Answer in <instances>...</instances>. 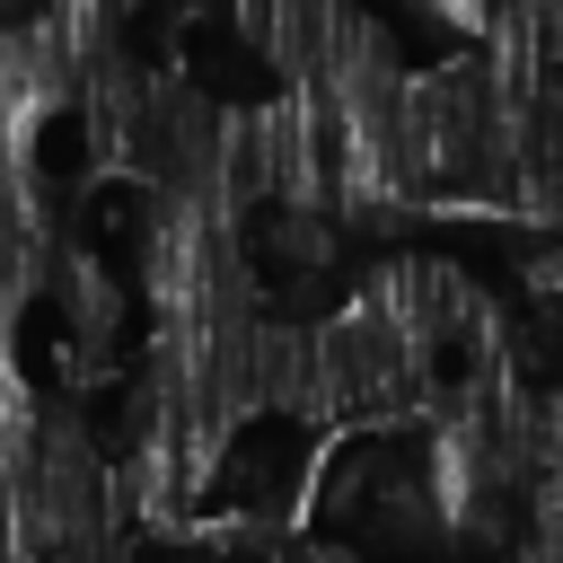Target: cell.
Listing matches in <instances>:
<instances>
[{
	"label": "cell",
	"instance_id": "obj_1",
	"mask_svg": "<svg viewBox=\"0 0 563 563\" xmlns=\"http://www.w3.org/2000/svg\"><path fill=\"white\" fill-rule=\"evenodd\" d=\"M264 255L255 220L229 202H141L132 220V290L150 325H238L264 317Z\"/></svg>",
	"mask_w": 563,
	"mask_h": 563
}]
</instances>
